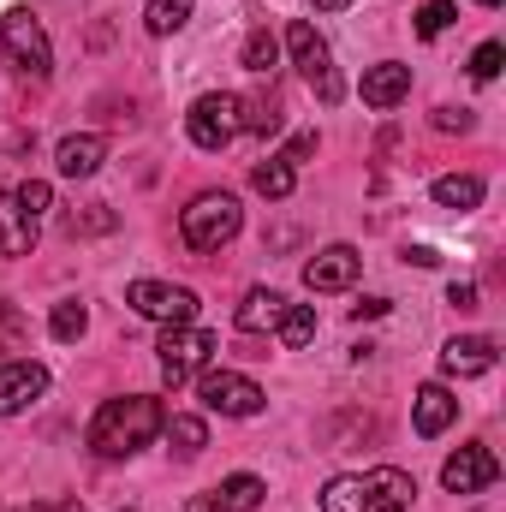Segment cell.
<instances>
[{"mask_svg":"<svg viewBox=\"0 0 506 512\" xmlns=\"http://www.w3.org/2000/svg\"><path fill=\"white\" fill-rule=\"evenodd\" d=\"M161 423H167V411H161V399H149V393L108 399V405L90 417V447H96V459H131L137 447H149V441L161 435Z\"/></svg>","mask_w":506,"mask_h":512,"instance_id":"1","label":"cell"},{"mask_svg":"<svg viewBox=\"0 0 506 512\" xmlns=\"http://www.w3.org/2000/svg\"><path fill=\"white\" fill-rule=\"evenodd\" d=\"M411 471L399 465H376V471H358V477H334L322 489V512H411Z\"/></svg>","mask_w":506,"mask_h":512,"instance_id":"2","label":"cell"},{"mask_svg":"<svg viewBox=\"0 0 506 512\" xmlns=\"http://www.w3.org/2000/svg\"><path fill=\"white\" fill-rule=\"evenodd\" d=\"M239 227H245V209H239L233 191H203V197H191V203L179 209V239L203 256L221 251V245H233Z\"/></svg>","mask_w":506,"mask_h":512,"instance_id":"3","label":"cell"},{"mask_svg":"<svg viewBox=\"0 0 506 512\" xmlns=\"http://www.w3.org/2000/svg\"><path fill=\"white\" fill-rule=\"evenodd\" d=\"M0 48H6V60H12V72L30 78V84H42V78L54 72V42H48L42 18H36L30 6H12V12L0 18Z\"/></svg>","mask_w":506,"mask_h":512,"instance_id":"4","label":"cell"},{"mask_svg":"<svg viewBox=\"0 0 506 512\" xmlns=\"http://www.w3.org/2000/svg\"><path fill=\"white\" fill-rule=\"evenodd\" d=\"M155 352H161V382H167L173 393H179L185 382H197V376H203V370L215 364V352H221V340H215L209 328H197V322H185V328H167Z\"/></svg>","mask_w":506,"mask_h":512,"instance_id":"5","label":"cell"},{"mask_svg":"<svg viewBox=\"0 0 506 512\" xmlns=\"http://www.w3.org/2000/svg\"><path fill=\"white\" fill-rule=\"evenodd\" d=\"M286 54H292V66L304 72V84L334 108L340 102V78H334V54H328V36L316 30V24H292L286 30Z\"/></svg>","mask_w":506,"mask_h":512,"instance_id":"6","label":"cell"},{"mask_svg":"<svg viewBox=\"0 0 506 512\" xmlns=\"http://www.w3.org/2000/svg\"><path fill=\"white\" fill-rule=\"evenodd\" d=\"M126 304L137 316L161 322V328H185L197 322V292L191 286H167V280H131L126 286Z\"/></svg>","mask_w":506,"mask_h":512,"instance_id":"7","label":"cell"},{"mask_svg":"<svg viewBox=\"0 0 506 512\" xmlns=\"http://www.w3.org/2000/svg\"><path fill=\"white\" fill-rule=\"evenodd\" d=\"M185 131H191V143H197V149L221 155V149L239 137V96H227V90L197 96V102H191V114H185Z\"/></svg>","mask_w":506,"mask_h":512,"instance_id":"8","label":"cell"},{"mask_svg":"<svg viewBox=\"0 0 506 512\" xmlns=\"http://www.w3.org/2000/svg\"><path fill=\"white\" fill-rule=\"evenodd\" d=\"M197 393H203V405H209L215 417H256L262 399H268L251 376H239V370H215V364L197 376Z\"/></svg>","mask_w":506,"mask_h":512,"instance_id":"9","label":"cell"},{"mask_svg":"<svg viewBox=\"0 0 506 512\" xmlns=\"http://www.w3.org/2000/svg\"><path fill=\"white\" fill-rule=\"evenodd\" d=\"M501 477V459L483 447V441H471V447H459L447 465H441V489L447 495H483L489 483Z\"/></svg>","mask_w":506,"mask_h":512,"instance_id":"10","label":"cell"},{"mask_svg":"<svg viewBox=\"0 0 506 512\" xmlns=\"http://www.w3.org/2000/svg\"><path fill=\"white\" fill-rule=\"evenodd\" d=\"M42 393H48V370H42V364H30V358H12V364H0V417H18V411H30Z\"/></svg>","mask_w":506,"mask_h":512,"instance_id":"11","label":"cell"},{"mask_svg":"<svg viewBox=\"0 0 506 512\" xmlns=\"http://www.w3.org/2000/svg\"><path fill=\"white\" fill-rule=\"evenodd\" d=\"M358 268H364V256L352 251V245H328V251H316L304 262V286L310 292H346L358 280Z\"/></svg>","mask_w":506,"mask_h":512,"instance_id":"12","label":"cell"},{"mask_svg":"<svg viewBox=\"0 0 506 512\" xmlns=\"http://www.w3.org/2000/svg\"><path fill=\"white\" fill-rule=\"evenodd\" d=\"M262 477H251V471H239V477H227V483H215L209 495H197L185 512H256L262 507Z\"/></svg>","mask_w":506,"mask_h":512,"instance_id":"13","label":"cell"},{"mask_svg":"<svg viewBox=\"0 0 506 512\" xmlns=\"http://www.w3.org/2000/svg\"><path fill=\"white\" fill-rule=\"evenodd\" d=\"M102 161H108V137H96V131H72L54 149L60 179H90V173H102Z\"/></svg>","mask_w":506,"mask_h":512,"instance_id":"14","label":"cell"},{"mask_svg":"<svg viewBox=\"0 0 506 512\" xmlns=\"http://www.w3.org/2000/svg\"><path fill=\"white\" fill-rule=\"evenodd\" d=\"M358 96H364V108H376V114L399 108V102L411 96V66H399V60L370 66V72H364V84H358Z\"/></svg>","mask_w":506,"mask_h":512,"instance_id":"15","label":"cell"},{"mask_svg":"<svg viewBox=\"0 0 506 512\" xmlns=\"http://www.w3.org/2000/svg\"><path fill=\"white\" fill-rule=\"evenodd\" d=\"M441 370H447V376H483V370H495V340H489V334H459V340H447V346H441Z\"/></svg>","mask_w":506,"mask_h":512,"instance_id":"16","label":"cell"},{"mask_svg":"<svg viewBox=\"0 0 506 512\" xmlns=\"http://www.w3.org/2000/svg\"><path fill=\"white\" fill-rule=\"evenodd\" d=\"M453 417H459V399H453L447 387H441V382L417 387V399H411V423H417V435H423V441H435Z\"/></svg>","mask_w":506,"mask_h":512,"instance_id":"17","label":"cell"},{"mask_svg":"<svg viewBox=\"0 0 506 512\" xmlns=\"http://www.w3.org/2000/svg\"><path fill=\"white\" fill-rule=\"evenodd\" d=\"M36 251V221L18 209L12 191H0V256H30Z\"/></svg>","mask_w":506,"mask_h":512,"instance_id":"18","label":"cell"},{"mask_svg":"<svg viewBox=\"0 0 506 512\" xmlns=\"http://www.w3.org/2000/svg\"><path fill=\"white\" fill-rule=\"evenodd\" d=\"M280 316H286V298H280L274 286H251L233 322H239L245 334H274V322H280Z\"/></svg>","mask_w":506,"mask_h":512,"instance_id":"19","label":"cell"},{"mask_svg":"<svg viewBox=\"0 0 506 512\" xmlns=\"http://www.w3.org/2000/svg\"><path fill=\"white\" fill-rule=\"evenodd\" d=\"M435 203L465 215V209L483 203V179H477V173H441V179H435Z\"/></svg>","mask_w":506,"mask_h":512,"instance_id":"20","label":"cell"},{"mask_svg":"<svg viewBox=\"0 0 506 512\" xmlns=\"http://www.w3.org/2000/svg\"><path fill=\"white\" fill-rule=\"evenodd\" d=\"M161 435L173 441V453H179V459H197V453L209 447V423H203V417H191V411L167 417V423H161Z\"/></svg>","mask_w":506,"mask_h":512,"instance_id":"21","label":"cell"},{"mask_svg":"<svg viewBox=\"0 0 506 512\" xmlns=\"http://www.w3.org/2000/svg\"><path fill=\"white\" fill-rule=\"evenodd\" d=\"M280 126H286V120H280V102H274V96H239V131L274 137Z\"/></svg>","mask_w":506,"mask_h":512,"instance_id":"22","label":"cell"},{"mask_svg":"<svg viewBox=\"0 0 506 512\" xmlns=\"http://www.w3.org/2000/svg\"><path fill=\"white\" fill-rule=\"evenodd\" d=\"M251 185L268 197V203H280V197H292V185H298V173L280 161V155H268V161H256L251 167Z\"/></svg>","mask_w":506,"mask_h":512,"instance_id":"23","label":"cell"},{"mask_svg":"<svg viewBox=\"0 0 506 512\" xmlns=\"http://www.w3.org/2000/svg\"><path fill=\"white\" fill-rule=\"evenodd\" d=\"M274 334H280V346H310L316 340V304H286V316L274 322Z\"/></svg>","mask_w":506,"mask_h":512,"instance_id":"24","label":"cell"},{"mask_svg":"<svg viewBox=\"0 0 506 512\" xmlns=\"http://www.w3.org/2000/svg\"><path fill=\"white\" fill-rule=\"evenodd\" d=\"M84 328H90V310H84L78 298H60L54 316H48V334H54L60 346H72V340H84Z\"/></svg>","mask_w":506,"mask_h":512,"instance_id":"25","label":"cell"},{"mask_svg":"<svg viewBox=\"0 0 506 512\" xmlns=\"http://www.w3.org/2000/svg\"><path fill=\"white\" fill-rule=\"evenodd\" d=\"M191 6H197V0H149V12H143V30H149V36H173V30H185Z\"/></svg>","mask_w":506,"mask_h":512,"instance_id":"26","label":"cell"},{"mask_svg":"<svg viewBox=\"0 0 506 512\" xmlns=\"http://www.w3.org/2000/svg\"><path fill=\"white\" fill-rule=\"evenodd\" d=\"M239 60H245V72L268 78V72L280 66V42H274L268 30H251V36H245V54H239Z\"/></svg>","mask_w":506,"mask_h":512,"instance_id":"27","label":"cell"},{"mask_svg":"<svg viewBox=\"0 0 506 512\" xmlns=\"http://www.w3.org/2000/svg\"><path fill=\"white\" fill-rule=\"evenodd\" d=\"M453 18H459V6H453V0H423V6H417V36H423V42H435Z\"/></svg>","mask_w":506,"mask_h":512,"instance_id":"28","label":"cell"},{"mask_svg":"<svg viewBox=\"0 0 506 512\" xmlns=\"http://www.w3.org/2000/svg\"><path fill=\"white\" fill-rule=\"evenodd\" d=\"M12 197H18V209H24L30 221H42V215L54 209V185H48V179H24V185H18Z\"/></svg>","mask_w":506,"mask_h":512,"instance_id":"29","label":"cell"},{"mask_svg":"<svg viewBox=\"0 0 506 512\" xmlns=\"http://www.w3.org/2000/svg\"><path fill=\"white\" fill-rule=\"evenodd\" d=\"M501 60H506V48H501V42H483V48L471 54V78H477V84L501 78Z\"/></svg>","mask_w":506,"mask_h":512,"instance_id":"30","label":"cell"},{"mask_svg":"<svg viewBox=\"0 0 506 512\" xmlns=\"http://www.w3.org/2000/svg\"><path fill=\"white\" fill-rule=\"evenodd\" d=\"M310 155H316V131H298V137L280 149V161H286L292 173H298V161H310Z\"/></svg>","mask_w":506,"mask_h":512,"instance_id":"31","label":"cell"},{"mask_svg":"<svg viewBox=\"0 0 506 512\" xmlns=\"http://www.w3.org/2000/svg\"><path fill=\"white\" fill-rule=\"evenodd\" d=\"M108 227H114V215H108V209L96 203V209H90L84 221H72V239H78V233H108Z\"/></svg>","mask_w":506,"mask_h":512,"instance_id":"32","label":"cell"},{"mask_svg":"<svg viewBox=\"0 0 506 512\" xmlns=\"http://www.w3.org/2000/svg\"><path fill=\"white\" fill-rule=\"evenodd\" d=\"M435 131H471V108H435Z\"/></svg>","mask_w":506,"mask_h":512,"instance_id":"33","label":"cell"},{"mask_svg":"<svg viewBox=\"0 0 506 512\" xmlns=\"http://www.w3.org/2000/svg\"><path fill=\"white\" fill-rule=\"evenodd\" d=\"M447 304H453V310H477V286H471V280H453V286H447Z\"/></svg>","mask_w":506,"mask_h":512,"instance_id":"34","label":"cell"},{"mask_svg":"<svg viewBox=\"0 0 506 512\" xmlns=\"http://www.w3.org/2000/svg\"><path fill=\"white\" fill-rule=\"evenodd\" d=\"M393 304L387 298H364V304H352V322H376V316H387Z\"/></svg>","mask_w":506,"mask_h":512,"instance_id":"35","label":"cell"},{"mask_svg":"<svg viewBox=\"0 0 506 512\" xmlns=\"http://www.w3.org/2000/svg\"><path fill=\"white\" fill-rule=\"evenodd\" d=\"M405 256H411V262H417V268H435V262H441V256L429 251V245H411V251H405Z\"/></svg>","mask_w":506,"mask_h":512,"instance_id":"36","label":"cell"},{"mask_svg":"<svg viewBox=\"0 0 506 512\" xmlns=\"http://www.w3.org/2000/svg\"><path fill=\"white\" fill-rule=\"evenodd\" d=\"M316 6H322V12H340V6H352V0H316Z\"/></svg>","mask_w":506,"mask_h":512,"instance_id":"37","label":"cell"},{"mask_svg":"<svg viewBox=\"0 0 506 512\" xmlns=\"http://www.w3.org/2000/svg\"><path fill=\"white\" fill-rule=\"evenodd\" d=\"M477 6H501V0H477Z\"/></svg>","mask_w":506,"mask_h":512,"instance_id":"38","label":"cell"},{"mask_svg":"<svg viewBox=\"0 0 506 512\" xmlns=\"http://www.w3.org/2000/svg\"><path fill=\"white\" fill-rule=\"evenodd\" d=\"M30 512H36V507H30Z\"/></svg>","mask_w":506,"mask_h":512,"instance_id":"39","label":"cell"},{"mask_svg":"<svg viewBox=\"0 0 506 512\" xmlns=\"http://www.w3.org/2000/svg\"><path fill=\"white\" fill-rule=\"evenodd\" d=\"M126 512H131V507H126Z\"/></svg>","mask_w":506,"mask_h":512,"instance_id":"40","label":"cell"}]
</instances>
